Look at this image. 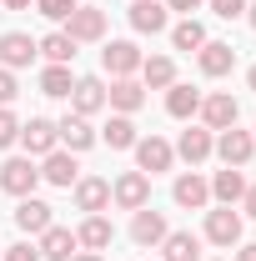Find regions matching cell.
I'll return each instance as SVG.
<instances>
[{
    "label": "cell",
    "mask_w": 256,
    "mask_h": 261,
    "mask_svg": "<svg viewBox=\"0 0 256 261\" xmlns=\"http://www.w3.org/2000/svg\"><path fill=\"white\" fill-rule=\"evenodd\" d=\"M35 181H40V166L31 156H10L0 166V191H10V196H35Z\"/></svg>",
    "instance_id": "6da1fadb"
},
{
    "label": "cell",
    "mask_w": 256,
    "mask_h": 261,
    "mask_svg": "<svg viewBox=\"0 0 256 261\" xmlns=\"http://www.w3.org/2000/svg\"><path fill=\"white\" fill-rule=\"evenodd\" d=\"M201 126L206 130H226V126H236V116H241V106H236V96L231 91H211V96H201Z\"/></svg>",
    "instance_id": "7a4b0ae2"
},
{
    "label": "cell",
    "mask_w": 256,
    "mask_h": 261,
    "mask_svg": "<svg viewBox=\"0 0 256 261\" xmlns=\"http://www.w3.org/2000/svg\"><path fill=\"white\" fill-rule=\"evenodd\" d=\"M65 35H70L75 45L106 40V10H96V5H75V10L65 15Z\"/></svg>",
    "instance_id": "3957f363"
},
{
    "label": "cell",
    "mask_w": 256,
    "mask_h": 261,
    "mask_svg": "<svg viewBox=\"0 0 256 261\" xmlns=\"http://www.w3.org/2000/svg\"><path fill=\"white\" fill-rule=\"evenodd\" d=\"M131 151H136V171H146V176H161V171H171V161H176L171 141H161V136H141Z\"/></svg>",
    "instance_id": "277c9868"
},
{
    "label": "cell",
    "mask_w": 256,
    "mask_h": 261,
    "mask_svg": "<svg viewBox=\"0 0 256 261\" xmlns=\"http://www.w3.org/2000/svg\"><path fill=\"white\" fill-rule=\"evenodd\" d=\"M206 241L211 246H241V211H231V206H216V211H206Z\"/></svg>",
    "instance_id": "5b68a950"
},
{
    "label": "cell",
    "mask_w": 256,
    "mask_h": 261,
    "mask_svg": "<svg viewBox=\"0 0 256 261\" xmlns=\"http://www.w3.org/2000/svg\"><path fill=\"white\" fill-rule=\"evenodd\" d=\"M111 201H116L121 211H141V206H151V176H146V171H126V176L111 186Z\"/></svg>",
    "instance_id": "8992f818"
},
{
    "label": "cell",
    "mask_w": 256,
    "mask_h": 261,
    "mask_svg": "<svg viewBox=\"0 0 256 261\" xmlns=\"http://www.w3.org/2000/svg\"><path fill=\"white\" fill-rule=\"evenodd\" d=\"M216 156H221L226 166H246L256 156V136L251 130H236V126L216 130Z\"/></svg>",
    "instance_id": "52a82bcc"
},
{
    "label": "cell",
    "mask_w": 256,
    "mask_h": 261,
    "mask_svg": "<svg viewBox=\"0 0 256 261\" xmlns=\"http://www.w3.org/2000/svg\"><path fill=\"white\" fill-rule=\"evenodd\" d=\"M141 50H136V40H111L106 50H100V65L111 70V81H121V75H136L141 70Z\"/></svg>",
    "instance_id": "ba28073f"
},
{
    "label": "cell",
    "mask_w": 256,
    "mask_h": 261,
    "mask_svg": "<svg viewBox=\"0 0 256 261\" xmlns=\"http://www.w3.org/2000/svg\"><path fill=\"white\" fill-rule=\"evenodd\" d=\"M171 151H176V156H181L186 166H201L206 156H211V151H216V130H206V126H191V130H181V141H176Z\"/></svg>",
    "instance_id": "9c48e42d"
},
{
    "label": "cell",
    "mask_w": 256,
    "mask_h": 261,
    "mask_svg": "<svg viewBox=\"0 0 256 261\" xmlns=\"http://www.w3.org/2000/svg\"><path fill=\"white\" fill-rule=\"evenodd\" d=\"M70 111L86 116V121H91L96 111H106V81H100V75H81L75 91H70Z\"/></svg>",
    "instance_id": "30bf717a"
},
{
    "label": "cell",
    "mask_w": 256,
    "mask_h": 261,
    "mask_svg": "<svg viewBox=\"0 0 256 261\" xmlns=\"http://www.w3.org/2000/svg\"><path fill=\"white\" fill-rule=\"evenodd\" d=\"M56 141H61L70 156H81V151H91V146H96V130H91L86 116H75V111H70L61 126H56Z\"/></svg>",
    "instance_id": "8fae6325"
},
{
    "label": "cell",
    "mask_w": 256,
    "mask_h": 261,
    "mask_svg": "<svg viewBox=\"0 0 256 261\" xmlns=\"http://www.w3.org/2000/svg\"><path fill=\"white\" fill-rule=\"evenodd\" d=\"M20 146H25V156H50L61 141H56V121H45V116H35L20 126Z\"/></svg>",
    "instance_id": "7c38bea8"
},
{
    "label": "cell",
    "mask_w": 256,
    "mask_h": 261,
    "mask_svg": "<svg viewBox=\"0 0 256 261\" xmlns=\"http://www.w3.org/2000/svg\"><path fill=\"white\" fill-rule=\"evenodd\" d=\"M166 231H171V226H166V216L151 211V206H141V211L131 216V241H136V246H161Z\"/></svg>",
    "instance_id": "4fadbf2b"
},
{
    "label": "cell",
    "mask_w": 256,
    "mask_h": 261,
    "mask_svg": "<svg viewBox=\"0 0 256 261\" xmlns=\"http://www.w3.org/2000/svg\"><path fill=\"white\" fill-rule=\"evenodd\" d=\"M106 106H111L116 116H131V111H141V106H146V86H141V81H131V75H121V81H111Z\"/></svg>",
    "instance_id": "5bb4252c"
},
{
    "label": "cell",
    "mask_w": 256,
    "mask_h": 261,
    "mask_svg": "<svg viewBox=\"0 0 256 261\" xmlns=\"http://www.w3.org/2000/svg\"><path fill=\"white\" fill-rule=\"evenodd\" d=\"M171 25V10L161 5V0H136L131 5V31H141V35H161Z\"/></svg>",
    "instance_id": "9a60e30c"
},
{
    "label": "cell",
    "mask_w": 256,
    "mask_h": 261,
    "mask_svg": "<svg viewBox=\"0 0 256 261\" xmlns=\"http://www.w3.org/2000/svg\"><path fill=\"white\" fill-rule=\"evenodd\" d=\"M40 50H35V40L31 35H20V31H5L0 35V65L5 70H20V65H31Z\"/></svg>",
    "instance_id": "2e32d148"
},
{
    "label": "cell",
    "mask_w": 256,
    "mask_h": 261,
    "mask_svg": "<svg viewBox=\"0 0 256 261\" xmlns=\"http://www.w3.org/2000/svg\"><path fill=\"white\" fill-rule=\"evenodd\" d=\"M75 206H81L86 216L106 211V206H111V181H106V176H81V181H75Z\"/></svg>",
    "instance_id": "e0dca14e"
},
{
    "label": "cell",
    "mask_w": 256,
    "mask_h": 261,
    "mask_svg": "<svg viewBox=\"0 0 256 261\" xmlns=\"http://www.w3.org/2000/svg\"><path fill=\"white\" fill-rule=\"evenodd\" d=\"M196 65H201V75H231V65H236V50L226 45V40H206L201 50H196Z\"/></svg>",
    "instance_id": "ac0fdd59"
},
{
    "label": "cell",
    "mask_w": 256,
    "mask_h": 261,
    "mask_svg": "<svg viewBox=\"0 0 256 261\" xmlns=\"http://www.w3.org/2000/svg\"><path fill=\"white\" fill-rule=\"evenodd\" d=\"M40 181H50V186H75V181H81V166H75V156L56 146V151L45 156V166H40Z\"/></svg>",
    "instance_id": "d6986e66"
},
{
    "label": "cell",
    "mask_w": 256,
    "mask_h": 261,
    "mask_svg": "<svg viewBox=\"0 0 256 261\" xmlns=\"http://www.w3.org/2000/svg\"><path fill=\"white\" fill-rule=\"evenodd\" d=\"M15 226L25 231V236H40L45 226H56V216H50V206H45V201L20 196V206H15Z\"/></svg>",
    "instance_id": "ffe728a7"
},
{
    "label": "cell",
    "mask_w": 256,
    "mask_h": 261,
    "mask_svg": "<svg viewBox=\"0 0 256 261\" xmlns=\"http://www.w3.org/2000/svg\"><path fill=\"white\" fill-rule=\"evenodd\" d=\"M75 231H65V226H45L40 231V261H70L75 256Z\"/></svg>",
    "instance_id": "44dd1931"
},
{
    "label": "cell",
    "mask_w": 256,
    "mask_h": 261,
    "mask_svg": "<svg viewBox=\"0 0 256 261\" xmlns=\"http://www.w3.org/2000/svg\"><path fill=\"white\" fill-rule=\"evenodd\" d=\"M206 186H211V201L236 206V201H241V191H246V176H241V166H226V171H216Z\"/></svg>",
    "instance_id": "7402d4cb"
},
{
    "label": "cell",
    "mask_w": 256,
    "mask_h": 261,
    "mask_svg": "<svg viewBox=\"0 0 256 261\" xmlns=\"http://www.w3.org/2000/svg\"><path fill=\"white\" fill-rule=\"evenodd\" d=\"M171 196H176V206H186V211H201V206L211 201V186H206V181H201L196 171H186V176H176Z\"/></svg>",
    "instance_id": "603a6c76"
},
{
    "label": "cell",
    "mask_w": 256,
    "mask_h": 261,
    "mask_svg": "<svg viewBox=\"0 0 256 261\" xmlns=\"http://www.w3.org/2000/svg\"><path fill=\"white\" fill-rule=\"evenodd\" d=\"M161 261H201V236H191V231H166Z\"/></svg>",
    "instance_id": "cb8c5ba5"
},
{
    "label": "cell",
    "mask_w": 256,
    "mask_h": 261,
    "mask_svg": "<svg viewBox=\"0 0 256 261\" xmlns=\"http://www.w3.org/2000/svg\"><path fill=\"white\" fill-rule=\"evenodd\" d=\"M141 86H146V91L176 86V61H171V56H146V61H141Z\"/></svg>",
    "instance_id": "d4e9b609"
},
{
    "label": "cell",
    "mask_w": 256,
    "mask_h": 261,
    "mask_svg": "<svg viewBox=\"0 0 256 261\" xmlns=\"http://www.w3.org/2000/svg\"><path fill=\"white\" fill-rule=\"evenodd\" d=\"M75 241H81V246H86V251H106V246H111V241H116V226H111V221H106V216H86V221H81V231H75Z\"/></svg>",
    "instance_id": "484cf974"
},
{
    "label": "cell",
    "mask_w": 256,
    "mask_h": 261,
    "mask_svg": "<svg viewBox=\"0 0 256 261\" xmlns=\"http://www.w3.org/2000/svg\"><path fill=\"white\" fill-rule=\"evenodd\" d=\"M70 91H75V75H70V65H45V70H40V96H50V100H70Z\"/></svg>",
    "instance_id": "4316f807"
},
{
    "label": "cell",
    "mask_w": 256,
    "mask_h": 261,
    "mask_svg": "<svg viewBox=\"0 0 256 261\" xmlns=\"http://www.w3.org/2000/svg\"><path fill=\"white\" fill-rule=\"evenodd\" d=\"M166 111L176 121H191L196 111H201V91H191V86H166Z\"/></svg>",
    "instance_id": "83f0119b"
},
{
    "label": "cell",
    "mask_w": 256,
    "mask_h": 261,
    "mask_svg": "<svg viewBox=\"0 0 256 261\" xmlns=\"http://www.w3.org/2000/svg\"><path fill=\"white\" fill-rule=\"evenodd\" d=\"M35 50H40L50 65H70V61H75V40H70L65 31H50L45 40H35Z\"/></svg>",
    "instance_id": "f1b7e54d"
},
{
    "label": "cell",
    "mask_w": 256,
    "mask_h": 261,
    "mask_svg": "<svg viewBox=\"0 0 256 261\" xmlns=\"http://www.w3.org/2000/svg\"><path fill=\"white\" fill-rule=\"evenodd\" d=\"M100 136H106V146H111V151H131V146L141 141V136H136V121H131V116H111V126L100 130Z\"/></svg>",
    "instance_id": "f546056e"
},
{
    "label": "cell",
    "mask_w": 256,
    "mask_h": 261,
    "mask_svg": "<svg viewBox=\"0 0 256 261\" xmlns=\"http://www.w3.org/2000/svg\"><path fill=\"white\" fill-rule=\"evenodd\" d=\"M171 45H176V50H201V45H206V25H201L196 15H186V20L171 31Z\"/></svg>",
    "instance_id": "4dcf8cb0"
},
{
    "label": "cell",
    "mask_w": 256,
    "mask_h": 261,
    "mask_svg": "<svg viewBox=\"0 0 256 261\" xmlns=\"http://www.w3.org/2000/svg\"><path fill=\"white\" fill-rule=\"evenodd\" d=\"M15 141H20V121L10 116V106H0V151L15 146Z\"/></svg>",
    "instance_id": "1f68e13d"
},
{
    "label": "cell",
    "mask_w": 256,
    "mask_h": 261,
    "mask_svg": "<svg viewBox=\"0 0 256 261\" xmlns=\"http://www.w3.org/2000/svg\"><path fill=\"white\" fill-rule=\"evenodd\" d=\"M35 10H40L45 20H61V25H65V15L75 10V0H35Z\"/></svg>",
    "instance_id": "d6a6232c"
},
{
    "label": "cell",
    "mask_w": 256,
    "mask_h": 261,
    "mask_svg": "<svg viewBox=\"0 0 256 261\" xmlns=\"http://www.w3.org/2000/svg\"><path fill=\"white\" fill-rule=\"evenodd\" d=\"M15 96H20V86H15V70H5V65H0V106H10Z\"/></svg>",
    "instance_id": "836d02e7"
},
{
    "label": "cell",
    "mask_w": 256,
    "mask_h": 261,
    "mask_svg": "<svg viewBox=\"0 0 256 261\" xmlns=\"http://www.w3.org/2000/svg\"><path fill=\"white\" fill-rule=\"evenodd\" d=\"M211 10L221 20H236V15H246V0H211Z\"/></svg>",
    "instance_id": "e575fe53"
},
{
    "label": "cell",
    "mask_w": 256,
    "mask_h": 261,
    "mask_svg": "<svg viewBox=\"0 0 256 261\" xmlns=\"http://www.w3.org/2000/svg\"><path fill=\"white\" fill-rule=\"evenodd\" d=\"M5 261H40V246L20 241V246H10V251H5Z\"/></svg>",
    "instance_id": "d590c367"
},
{
    "label": "cell",
    "mask_w": 256,
    "mask_h": 261,
    "mask_svg": "<svg viewBox=\"0 0 256 261\" xmlns=\"http://www.w3.org/2000/svg\"><path fill=\"white\" fill-rule=\"evenodd\" d=\"M206 0H166V10H181V15H191V10H201Z\"/></svg>",
    "instance_id": "8d00e7d4"
},
{
    "label": "cell",
    "mask_w": 256,
    "mask_h": 261,
    "mask_svg": "<svg viewBox=\"0 0 256 261\" xmlns=\"http://www.w3.org/2000/svg\"><path fill=\"white\" fill-rule=\"evenodd\" d=\"M241 211H246V216H256V186H246V191H241Z\"/></svg>",
    "instance_id": "74e56055"
},
{
    "label": "cell",
    "mask_w": 256,
    "mask_h": 261,
    "mask_svg": "<svg viewBox=\"0 0 256 261\" xmlns=\"http://www.w3.org/2000/svg\"><path fill=\"white\" fill-rule=\"evenodd\" d=\"M0 5H5V10H31L35 0H0Z\"/></svg>",
    "instance_id": "f35d334b"
},
{
    "label": "cell",
    "mask_w": 256,
    "mask_h": 261,
    "mask_svg": "<svg viewBox=\"0 0 256 261\" xmlns=\"http://www.w3.org/2000/svg\"><path fill=\"white\" fill-rule=\"evenodd\" d=\"M236 261H256V246H236Z\"/></svg>",
    "instance_id": "ab89813d"
},
{
    "label": "cell",
    "mask_w": 256,
    "mask_h": 261,
    "mask_svg": "<svg viewBox=\"0 0 256 261\" xmlns=\"http://www.w3.org/2000/svg\"><path fill=\"white\" fill-rule=\"evenodd\" d=\"M70 261H100V256H96V251H75Z\"/></svg>",
    "instance_id": "60d3db41"
},
{
    "label": "cell",
    "mask_w": 256,
    "mask_h": 261,
    "mask_svg": "<svg viewBox=\"0 0 256 261\" xmlns=\"http://www.w3.org/2000/svg\"><path fill=\"white\" fill-rule=\"evenodd\" d=\"M246 86H251V91H256V65H251V70H246Z\"/></svg>",
    "instance_id": "b9f144b4"
},
{
    "label": "cell",
    "mask_w": 256,
    "mask_h": 261,
    "mask_svg": "<svg viewBox=\"0 0 256 261\" xmlns=\"http://www.w3.org/2000/svg\"><path fill=\"white\" fill-rule=\"evenodd\" d=\"M246 20H251V31H256V5H246Z\"/></svg>",
    "instance_id": "7bdbcfd3"
},
{
    "label": "cell",
    "mask_w": 256,
    "mask_h": 261,
    "mask_svg": "<svg viewBox=\"0 0 256 261\" xmlns=\"http://www.w3.org/2000/svg\"><path fill=\"white\" fill-rule=\"evenodd\" d=\"M75 5H91V0H75Z\"/></svg>",
    "instance_id": "ee69618b"
},
{
    "label": "cell",
    "mask_w": 256,
    "mask_h": 261,
    "mask_svg": "<svg viewBox=\"0 0 256 261\" xmlns=\"http://www.w3.org/2000/svg\"><path fill=\"white\" fill-rule=\"evenodd\" d=\"M0 10H5V5H0Z\"/></svg>",
    "instance_id": "f6af8a7d"
},
{
    "label": "cell",
    "mask_w": 256,
    "mask_h": 261,
    "mask_svg": "<svg viewBox=\"0 0 256 261\" xmlns=\"http://www.w3.org/2000/svg\"><path fill=\"white\" fill-rule=\"evenodd\" d=\"M251 136H256V130H251Z\"/></svg>",
    "instance_id": "bcb514c9"
}]
</instances>
